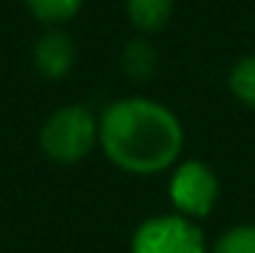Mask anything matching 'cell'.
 Here are the masks:
<instances>
[{
    "instance_id": "obj_5",
    "label": "cell",
    "mask_w": 255,
    "mask_h": 253,
    "mask_svg": "<svg viewBox=\"0 0 255 253\" xmlns=\"http://www.w3.org/2000/svg\"><path fill=\"white\" fill-rule=\"evenodd\" d=\"M76 60L74 41L63 33V30H49L46 35H41L35 41L33 49V63L38 68V74H44L46 79H63Z\"/></svg>"
},
{
    "instance_id": "obj_4",
    "label": "cell",
    "mask_w": 255,
    "mask_h": 253,
    "mask_svg": "<svg viewBox=\"0 0 255 253\" xmlns=\"http://www.w3.org/2000/svg\"><path fill=\"white\" fill-rule=\"evenodd\" d=\"M217 174L204 161L190 158L174 166L168 180V199L177 207V215H185L190 221L206 218L217 204Z\"/></svg>"
},
{
    "instance_id": "obj_9",
    "label": "cell",
    "mask_w": 255,
    "mask_h": 253,
    "mask_svg": "<svg viewBox=\"0 0 255 253\" xmlns=\"http://www.w3.org/2000/svg\"><path fill=\"white\" fill-rule=\"evenodd\" d=\"M215 253H255V224L234 226L217 240Z\"/></svg>"
},
{
    "instance_id": "obj_6",
    "label": "cell",
    "mask_w": 255,
    "mask_h": 253,
    "mask_svg": "<svg viewBox=\"0 0 255 253\" xmlns=\"http://www.w3.org/2000/svg\"><path fill=\"white\" fill-rule=\"evenodd\" d=\"M128 19L141 33H157L168 25L174 0H125Z\"/></svg>"
},
{
    "instance_id": "obj_7",
    "label": "cell",
    "mask_w": 255,
    "mask_h": 253,
    "mask_svg": "<svg viewBox=\"0 0 255 253\" xmlns=\"http://www.w3.org/2000/svg\"><path fill=\"white\" fill-rule=\"evenodd\" d=\"M228 87L236 101L255 109V55L236 60V65L228 74Z\"/></svg>"
},
{
    "instance_id": "obj_8",
    "label": "cell",
    "mask_w": 255,
    "mask_h": 253,
    "mask_svg": "<svg viewBox=\"0 0 255 253\" xmlns=\"http://www.w3.org/2000/svg\"><path fill=\"white\" fill-rule=\"evenodd\" d=\"M82 3L84 0H25L30 14L38 22H46V25L68 22L71 16H76V11L82 8Z\"/></svg>"
},
{
    "instance_id": "obj_3",
    "label": "cell",
    "mask_w": 255,
    "mask_h": 253,
    "mask_svg": "<svg viewBox=\"0 0 255 253\" xmlns=\"http://www.w3.org/2000/svg\"><path fill=\"white\" fill-rule=\"evenodd\" d=\"M130 253H206L204 232L177 213L141 221L130 237Z\"/></svg>"
},
{
    "instance_id": "obj_1",
    "label": "cell",
    "mask_w": 255,
    "mask_h": 253,
    "mask_svg": "<svg viewBox=\"0 0 255 253\" xmlns=\"http://www.w3.org/2000/svg\"><path fill=\"white\" fill-rule=\"evenodd\" d=\"M98 144L123 172L160 174L177 164L185 131L168 106L133 95L103 109L98 117Z\"/></svg>"
},
{
    "instance_id": "obj_10",
    "label": "cell",
    "mask_w": 255,
    "mask_h": 253,
    "mask_svg": "<svg viewBox=\"0 0 255 253\" xmlns=\"http://www.w3.org/2000/svg\"><path fill=\"white\" fill-rule=\"evenodd\" d=\"M125 68L133 76H149L155 68V52L147 41H133L125 46Z\"/></svg>"
},
{
    "instance_id": "obj_2",
    "label": "cell",
    "mask_w": 255,
    "mask_h": 253,
    "mask_svg": "<svg viewBox=\"0 0 255 253\" xmlns=\"http://www.w3.org/2000/svg\"><path fill=\"white\" fill-rule=\"evenodd\" d=\"M98 144V120L82 104L60 106L41 128V150L54 164H79Z\"/></svg>"
}]
</instances>
